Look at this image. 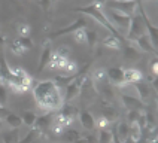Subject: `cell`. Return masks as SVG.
Instances as JSON below:
<instances>
[{
	"instance_id": "8fae6325",
	"label": "cell",
	"mask_w": 158,
	"mask_h": 143,
	"mask_svg": "<svg viewBox=\"0 0 158 143\" xmlns=\"http://www.w3.org/2000/svg\"><path fill=\"white\" fill-rule=\"evenodd\" d=\"M116 133H114V140L116 143H127L128 134H130V125L125 121H119L116 124Z\"/></svg>"
},
{
	"instance_id": "277c9868",
	"label": "cell",
	"mask_w": 158,
	"mask_h": 143,
	"mask_svg": "<svg viewBox=\"0 0 158 143\" xmlns=\"http://www.w3.org/2000/svg\"><path fill=\"white\" fill-rule=\"evenodd\" d=\"M105 15L107 17V19L110 21V24L119 31V30H124V31H128V27H130V22H131V15H127V14H123V12H118L115 9L107 8L105 12Z\"/></svg>"
},
{
	"instance_id": "d6a6232c",
	"label": "cell",
	"mask_w": 158,
	"mask_h": 143,
	"mask_svg": "<svg viewBox=\"0 0 158 143\" xmlns=\"http://www.w3.org/2000/svg\"><path fill=\"white\" fill-rule=\"evenodd\" d=\"M96 42H97V33L94 30H88L87 28V45L93 49L96 46Z\"/></svg>"
},
{
	"instance_id": "bcb514c9",
	"label": "cell",
	"mask_w": 158,
	"mask_h": 143,
	"mask_svg": "<svg viewBox=\"0 0 158 143\" xmlns=\"http://www.w3.org/2000/svg\"><path fill=\"white\" fill-rule=\"evenodd\" d=\"M3 127H5V122H3V119H0V130H2Z\"/></svg>"
},
{
	"instance_id": "6da1fadb",
	"label": "cell",
	"mask_w": 158,
	"mask_h": 143,
	"mask_svg": "<svg viewBox=\"0 0 158 143\" xmlns=\"http://www.w3.org/2000/svg\"><path fill=\"white\" fill-rule=\"evenodd\" d=\"M33 98L36 104L44 112H57L64 104L61 88L57 87L52 79L46 80H33Z\"/></svg>"
},
{
	"instance_id": "30bf717a",
	"label": "cell",
	"mask_w": 158,
	"mask_h": 143,
	"mask_svg": "<svg viewBox=\"0 0 158 143\" xmlns=\"http://www.w3.org/2000/svg\"><path fill=\"white\" fill-rule=\"evenodd\" d=\"M52 45H51V40L46 39L42 45V54H40V58H39V66H37V72H42L44 69H46L48 63L51 60V55H52Z\"/></svg>"
},
{
	"instance_id": "ffe728a7",
	"label": "cell",
	"mask_w": 158,
	"mask_h": 143,
	"mask_svg": "<svg viewBox=\"0 0 158 143\" xmlns=\"http://www.w3.org/2000/svg\"><path fill=\"white\" fill-rule=\"evenodd\" d=\"M3 122L6 125H9L12 130H18L21 125H23V119H21V116L17 115V113H14V112H9L8 116L3 119Z\"/></svg>"
},
{
	"instance_id": "52a82bcc",
	"label": "cell",
	"mask_w": 158,
	"mask_h": 143,
	"mask_svg": "<svg viewBox=\"0 0 158 143\" xmlns=\"http://www.w3.org/2000/svg\"><path fill=\"white\" fill-rule=\"evenodd\" d=\"M137 8H139V10H140V17H142V19H143V24H145V30L148 31L146 35H148V37H149L152 46H154V48L158 51V27H155L149 21L148 14L145 12V9H143V6H142V5H137Z\"/></svg>"
},
{
	"instance_id": "3957f363",
	"label": "cell",
	"mask_w": 158,
	"mask_h": 143,
	"mask_svg": "<svg viewBox=\"0 0 158 143\" xmlns=\"http://www.w3.org/2000/svg\"><path fill=\"white\" fill-rule=\"evenodd\" d=\"M75 10H76V12H82V14H85V15H89L91 18H94L97 22H98L100 26L105 27L110 35H114V36H116L118 39H121V33H119V31H118V30L110 24V21H109L107 17L105 15L103 9L97 8L94 3H91V5H88V6H84V8H76ZM121 40H123V39H121Z\"/></svg>"
},
{
	"instance_id": "4316f807",
	"label": "cell",
	"mask_w": 158,
	"mask_h": 143,
	"mask_svg": "<svg viewBox=\"0 0 158 143\" xmlns=\"http://www.w3.org/2000/svg\"><path fill=\"white\" fill-rule=\"evenodd\" d=\"M91 79L94 84H103L107 76H106V69H96V70L91 73Z\"/></svg>"
},
{
	"instance_id": "5b68a950",
	"label": "cell",
	"mask_w": 158,
	"mask_h": 143,
	"mask_svg": "<svg viewBox=\"0 0 158 143\" xmlns=\"http://www.w3.org/2000/svg\"><path fill=\"white\" fill-rule=\"evenodd\" d=\"M145 33H146V30H145V24H143V19H142L140 14L139 15H133L130 27H128V31H127V40L128 42H134L137 37H140Z\"/></svg>"
},
{
	"instance_id": "8992f818",
	"label": "cell",
	"mask_w": 158,
	"mask_h": 143,
	"mask_svg": "<svg viewBox=\"0 0 158 143\" xmlns=\"http://www.w3.org/2000/svg\"><path fill=\"white\" fill-rule=\"evenodd\" d=\"M106 8L115 9L118 12H123L127 15H136V9H137V2L136 0H127V2H119V0H107Z\"/></svg>"
},
{
	"instance_id": "7a4b0ae2",
	"label": "cell",
	"mask_w": 158,
	"mask_h": 143,
	"mask_svg": "<svg viewBox=\"0 0 158 143\" xmlns=\"http://www.w3.org/2000/svg\"><path fill=\"white\" fill-rule=\"evenodd\" d=\"M6 87L15 94H24L33 87V78L23 67H10V79Z\"/></svg>"
},
{
	"instance_id": "7c38bea8",
	"label": "cell",
	"mask_w": 158,
	"mask_h": 143,
	"mask_svg": "<svg viewBox=\"0 0 158 143\" xmlns=\"http://www.w3.org/2000/svg\"><path fill=\"white\" fill-rule=\"evenodd\" d=\"M121 100H123V104L128 110H143L145 109V103L140 101L137 97L134 96H128V94H123L121 96Z\"/></svg>"
},
{
	"instance_id": "4dcf8cb0",
	"label": "cell",
	"mask_w": 158,
	"mask_h": 143,
	"mask_svg": "<svg viewBox=\"0 0 158 143\" xmlns=\"http://www.w3.org/2000/svg\"><path fill=\"white\" fill-rule=\"evenodd\" d=\"M103 116L109 119V122L118 121V118H119L118 112H116V110H115V107H112V106H106V107H103Z\"/></svg>"
},
{
	"instance_id": "ee69618b",
	"label": "cell",
	"mask_w": 158,
	"mask_h": 143,
	"mask_svg": "<svg viewBox=\"0 0 158 143\" xmlns=\"http://www.w3.org/2000/svg\"><path fill=\"white\" fill-rule=\"evenodd\" d=\"M151 85H152V88L158 92V76H154V79L151 80Z\"/></svg>"
},
{
	"instance_id": "ba28073f",
	"label": "cell",
	"mask_w": 158,
	"mask_h": 143,
	"mask_svg": "<svg viewBox=\"0 0 158 143\" xmlns=\"http://www.w3.org/2000/svg\"><path fill=\"white\" fill-rule=\"evenodd\" d=\"M106 76H107V80L114 87L123 88V87L127 85L124 82V67H110V69L106 70Z\"/></svg>"
},
{
	"instance_id": "e0dca14e",
	"label": "cell",
	"mask_w": 158,
	"mask_h": 143,
	"mask_svg": "<svg viewBox=\"0 0 158 143\" xmlns=\"http://www.w3.org/2000/svg\"><path fill=\"white\" fill-rule=\"evenodd\" d=\"M54 113H55V112H45L42 116H37L36 124H35L36 130H39V131L42 133V130L45 131L46 128H49V127H51V124H52Z\"/></svg>"
},
{
	"instance_id": "e575fe53",
	"label": "cell",
	"mask_w": 158,
	"mask_h": 143,
	"mask_svg": "<svg viewBox=\"0 0 158 143\" xmlns=\"http://www.w3.org/2000/svg\"><path fill=\"white\" fill-rule=\"evenodd\" d=\"M139 113H140V110H128L127 112V124L130 125L133 122H137V118H139Z\"/></svg>"
},
{
	"instance_id": "ab89813d",
	"label": "cell",
	"mask_w": 158,
	"mask_h": 143,
	"mask_svg": "<svg viewBox=\"0 0 158 143\" xmlns=\"http://www.w3.org/2000/svg\"><path fill=\"white\" fill-rule=\"evenodd\" d=\"M151 72H152V75L154 76H158V57L155 58V60H152L151 61Z\"/></svg>"
},
{
	"instance_id": "cb8c5ba5",
	"label": "cell",
	"mask_w": 158,
	"mask_h": 143,
	"mask_svg": "<svg viewBox=\"0 0 158 143\" xmlns=\"http://www.w3.org/2000/svg\"><path fill=\"white\" fill-rule=\"evenodd\" d=\"M21 119H23V124L33 128L36 124V119H37V115H36L33 110H24L23 115H21Z\"/></svg>"
},
{
	"instance_id": "7402d4cb",
	"label": "cell",
	"mask_w": 158,
	"mask_h": 143,
	"mask_svg": "<svg viewBox=\"0 0 158 143\" xmlns=\"http://www.w3.org/2000/svg\"><path fill=\"white\" fill-rule=\"evenodd\" d=\"M142 130L137 122L130 124V134H128V140H131L133 143H139V140L142 139Z\"/></svg>"
},
{
	"instance_id": "44dd1931",
	"label": "cell",
	"mask_w": 158,
	"mask_h": 143,
	"mask_svg": "<svg viewBox=\"0 0 158 143\" xmlns=\"http://www.w3.org/2000/svg\"><path fill=\"white\" fill-rule=\"evenodd\" d=\"M0 75H2L3 80L6 82V85H8L9 79H10V67L8 66V63L5 60L3 52H0Z\"/></svg>"
},
{
	"instance_id": "681fc988",
	"label": "cell",
	"mask_w": 158,
	"mask_h": 143,
	"mask_svg": "<svg viewBox=\"0 0 158 143\" xmlns=\"http://www.w3.org/2000/svg\"><path fill=\"white\" fill-rule=\"evenodd\" d=\"M44 143H46V142H44Z\"/></svg>"
},
{
	"instance_id": "9a60e30c",
	"label": "cell",
	"mask_w": 158,
	"mask_h": 143,
	"mask_svg": "<svg viewBox=\"0 0 158 143\" xmlns=\"http://www.w3.org/2000/svg\"><path fill=\"white\" fill-rule=\"evenodd\" d=\"M67 61H69L67 57H63V55H60V54H57L54 51L52 55H51V60H49L48 66H46V69H49V70H63V67L66 66Z\"/></svg>"
},
{
	"instance_id": "f1b7e54d",
	"label": "cell",
	"mask_w": 158,
	"mask_h": 143,
	"mask_svg": "<svg viewBox=\"0 0 158 143\" xmlns=\"http://www.w3.org/2000/svg\"><path fill=\"white\" fill-rule=\"evenodd\" d=\"M63 134H64V142L63 143H73L75 140H78V139L82 137L78 130H73V128H69L66 133H63Z\"/></svg>"
},
{
	"instance_id": "4fadbf2b",
	"label": "cell",
	"mask_w": 158,
	"mask_h": 143,
	"mask_svg": "<svg viewBox=\"0 0 158 143\" xmlns=\"http://www.w3.org/2000/svg\"><path fill=\"white\" fill-rule=\"evenodd\" d=\"M78 116H79V122H81L84 130L93 131V130L96 128V118L93 116V113H91L89 110H82Z\"/></svg>"
},
{
	"instance_id": "d4e9b609",
	"label": "cell",
	"mask_w": 158,
	"mask_h": 143,
	"mask_svg": "<svg viewBox=\"0 0 158 143\" xmlns=\"http://www.w3.org/2000/svg\"><path fill=\"white\" fill-rule=\"evenodd\" d=\"M114 142V131L105 128V130H100L98 136H97V143H112Z\"/></svg>"
},
{
	"instance_id": "d590c367",
	"label": "cell",
	"mask_w": 158,
	"mask_h": 143,
	"mask_svg": "<svg viewBox=\"0 0 158 143\" xmlns=\"http://www.w3.org/2000/svg\"><path fill=\"white\" fill-rule=\"evenodd\" d=\"M8 103V88L6 85H0V106H6Z\"/></svg>"
},
{
	"instance_id": "8d00e7d4",
	"label": "cell",
	"mask_w": 158,
	"mask_h": 143,
	"mask_svg": "<svg viewBox=\"0 0 158 143\" xmlns=\"http://www.w3.org/2000/svg\"><path fill=\"white\" fill-rule=\"evenodd\" d=\"M55 52L63 55V57H67V58H70V49H69V46H66V45H61V46H58L57 49H55Z\"/></svg>"
},
{
	"instance_id": "74e56055",
	"label": "cell",
	"mask_w": 158,
	"mask_h": 143,
	"mask_svg": "<svg viewBox=\"0 0 158 143\" xmlns=\"http://www.w3.org/2000/svg\"><path fill=\"white\" fill-rule=\"evenodd\" d=\"M49 130H51V131H52L55 136H61V134L64 133V130H66V128H63L61 125L55 124V122L52 121V124H51V127H49Z\"/></svg>"
},
{
	"instance_id": "f546056e",
	"label": "cell",
	"mask_w": 158,
	"mask_h": 143,
	"mask_svg": "<svg viewBox=\"0 0 158 143\" xmlns=\"http://www.w3.org/2000/svg\"><path fill=\"white\" fill-rule=\"evenodd\" d=\"M78 69H79V66H78V63L75 61V60H70L69 58V61L66 63V66L63 67V75H75V73H78Z\"/></svg>"
},
{
	"instance_id": "7dc6e473",
	"label": "cell",
	"mask_w": 158,
	"mask_h": 143,
	"mask_svg": "<svg viewBox=\"0 0 158 143\" xmlns=\"http://www.w3.org/2000/svg\"><path fill=\"white\" fill-rule=\"evenodd\" d=\"M157 109H158V98H157Z\"/></svg>"
},
{
	"instance_id": "83f0119b",
	"label": "cell",
	"mask_w": 158,
	"mask_h": 143,
	"mask_svg": "<svg viewBox=\"0 0 158 143\" xmlns=\"http://www.w3.org/2000/svg\"><path fill=\"white\" fill-rule=\"evenodd\" d=\"M3 143H19V133L18 130H12V131H8V133L3 134L2 137Z\"/></svg>"
},
{
	"instance_id": "b9f144b4",
	"label": "cell",
	"mask_w": 158,
	"mask_h": 143,
	"mask_svg": "<svg viewBox=\"0 0 158 143\" xmlns=\"http://www.w3.org/2000/svg\"><path fill=\"white\" fill-rule=\"evenodd\" d=\"M5 43H6V36H5V35H0V52H3Z\"/></svg>"
},
{
	"instance_id": "d6986e66",
	"label": "cell",
	"mask_w": 158,
	"mask_h": 143,
	"mask_svg": "<svg viewBox=\"0 0 158 143\" xmlns=\"http://www.w3.org/2000/svg\"><path fill=\"white\" fill-rule=\"evenodd\" d=\"M103 46L105 48H109V49H115V51H119L121 48H123V42H121V39H118L116 36L114 35H109L107 37L103 39Z\"/></svg>"
},
{
	"instance_id": "60d3db41",
	"label": "cell",
	"mask_w": 158,
	"mask_h": 143,
	"mask_svg": "<svg viewBox=\"0 0 158 143\" xmlns=\"http://www.w3.org/2000/svg\"><path fill=\"white\" fill-rule=\"evenodd\" d=\"M39 3H40V6L46 10V9L51 6V3H52V0H39Z\"/></svg>"
},
{
	"instance_id": "5bb4252c",
	"label": "cell",
	"mask_w": 158,
	"mask_h": 143,
	"mask_svg": "<svg viewBox=\"0 0 158 143\" xmlns=\"http://www.w3.org/2000/svg\"><path fill=\"white\" fill-rule=\"evenodd\" d=\"M133 43L136 45L140 51H145V52H151V54H154V55H157L158 57V51L152 46V43H151V40H149V37H148V35L145 33V35H142L140 37H137Z\"/></svg>"
},
{
	"instance_id": "c3c4849f",
	"label": "cell",
	"mask_w": 158,
	"mask_h": 143,
	"mask_svg": "<svg viewBox=\"0 0 158 143\" xmlns=\"http://www.w3.org/2000/svg\"><path fill=\"white\" fill-rule=\"evenodd\" d=\"M119 2H127V0H119Z\"/></svg>"
},
{
	"instance_id": "836d02e7",
	"label": "cell",
	"mask_w": 158,
	"mask_h": 143,
	"mask_svg": "<svg viewBox=\"0 0 158 143\" xmlns=\"http://www.w3.org/2000/svg\"><path fill=\"white\" fill-rule=\"evenodd\" d=\"M109 125H110L109 119H107V118H105L103 115L100 116L98 119H96V127L98 128V130H105V128H109Z\"/></svg>"
},
{
	"instance_id": "9c48e42d",
	"label": "cell",
	"mask_w": 158,
	"mask_h": 143,
	"mask_svg": "<svg viewBox=\"0 0 158 143\" xmlns=\"http://www.w3.org/2000/svg\"><path fill=\"white\" fill-rule=\"evenodd\" d=\"M85 27H87L85 19H84V18H78L75 22H72L70 26H66V27H63V28H60V30H57V31L51 33V36H49L48 39L51 40V39H54V37H60V36L69 35V33H73V31H76V30H79V28H85Z\"/></svg>"
},
{
	"instance_id": "603a6c76",
	"label": "cell",
	"mask_w": 158,
	"mask_h": 143,
	"mask_svg": "<svg viewBox=\"0 0 158 143\" xmlns=\"http://www.w3.org/2000/svg\"><path fill=\"white\" fill-rule=\"evenodd\" d=\"M10 51L15 54V55H23V54H26L28 49H27L26 46H24V43L21 42V39L19 37H15L12 42H10Z\"/></svg>"
},
{
	"instance_id": "f6af8a7d",
	"label": "cell",
	"mask_w": 158,
	"mask_h": 143,
	"mask_svg": "<svg viewBox=\"0 0 158 143\" xmlns=\"http://www.w3.org/2000/svg\"><path fill=\"white\" fill-rule=\"evenodd\" d=\"M73 143H89V142H88L85 137H81V139H78V140H75Z\"/></svg>"
},
{
	"instance_id": "2e32d148",
	"label": "cell",
	"mask_w": 158,
	"mask_h": 143,
	"mask_svg": "<svg viewBox=\"0 0 158 143\" xmlns=\"http://www.w3.org/2000/svg\"><path fill=\"white\" fill-rule=\"evenodd\" d=\"M143 79V73L139 69H134V67H130V69H124V82L128 85V84H137Z\"/></svg>"
},
{
	"instance_id": "1f68e13d",
	"label": "cell",
	"mask_w": 158,
	"mask_h": 143,
	"mask_svg": "<svg viewBox=\"0 0 158 143\" xmlns=\"http://www.w3.org/2000/svg\"><path fill=\"white\" fill-rule=\"evenodd\" d=\"M17 33H18V37H30L31 27L27 22H19L17 26Z\"/></svg>"
},
{
	"instance_id": "ac0fdd59",
	"label": "cell",
	"mask_w": 158,
	"mask_h": 143,
	"mask_svg": "<svg viewBox=\"0 0 158 143\" xmlns=\"http://www.w3.org/2000/svg\"><path fill=\"white\" fill-rule=\"evenodd\" d=\"M136 85V91H137V96H139V100L140 101H146L148 98H151V88L148 84H145V82H137V84H134Z\"/></svg>"
},
{
	"instance_id": "7bdbcfd3",
	"label": "cell",
	"mask_w": 158,
	"mask_h": 143,
	"mask_svg": "<svg viewBox=\"0 0 158 143\" xmlns=\"http://www.w3.org/2000/svg\"><path fill=\"white\" fill-rule=\"evenodd\" d=\"M106 3H107V0H94V5L100 9H103V6H105Z\"/></svg>"
},
{
	"instance_id": "f35d334b",
	"label": "cell",
	"mask_w": 158,
	"mask_h": 143,
	"mask_svg": "<svg viewBox=\"0 0 158 143\" xmlns=\"http://www.w3.org/2000/svg\"><path fill=\"white\" fill-rule=\"evenodd\" d=\"M137 55H139V52H137V49L136 48H131V46H127V52H125V57L127 58H137Z\"/></svg>"
},
{
	"instance_id": "484cf974",
	"label": "cell",
	"mask_w": 158,
	"mask_h": 143,
	"mask_svg": "<svg viewBox=\"0 0 158 143\" xmlns=\"http://www.w3.org/2000/svg\"><path fill=\"white\" fill-rule=\"evenodd\" d=\"M72 35H73V39H75L76 43L87 45V27L85 28H79L76 31H73Z\"/></svg>"
}]
</instances>
